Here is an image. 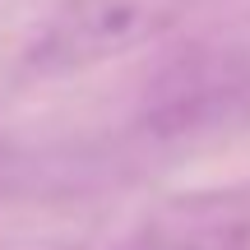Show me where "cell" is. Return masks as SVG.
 <instances>
[{
    "label": "cell",
    "mask_w": 250,
    "mask_h": 250,
    "mask_svg": "<svg viewBox=\"0 0 250 250\" xmlns=\"http://www.w3.org/2000/svg\"><path fill=\"white\" fill-rule=\"evenodd\" d=\"M241 130H250V28L181 46L134 98L144 144H208Z\"/></svg>",
    "instance_id": "6da1fadb"
},
{
    "label": "cell",
    "mask_w": 250,
    "mask_h": 250,
    "mask_svg": "<svg viewBox=\"0 0 250 250\" xmlns=\"http://www.w3.org/2000/svg\"><path fill=\"white\" fill-rule=\"evenodd\" d=\"M199 0H61L23 46L28 79H70L139 51L190 19Z\"/></svg>",
    "instance_id": "7a4b0ae2"
},
{
    "label": "cell",
    "mask_w": 250,
    "mask_h": 250,
    "mask_svg": "<svg viewBox=\"0 0 250 250\" xmlns=\"http://www.w3.org/2000/svg\"><path fill=\"white\" fill-rule=\"evenodd\" d=\"M125 250H250V186L171 195L139 218Z\"/></svg>",
    "instance_id": "3957f363"
},
{
    "label": "cell",
    "mask_w": 250,
    "mask_h": 250,
    "mask_svg": "<svg viewBox=\"0 0 250 250\" xmlns=\"http://www.w3.org/2000/svg\"><path fill=\"white\" fill-rule=\"evenodd\" d=\"M70 167H65L61 153H33V148H14V144H0V199L9 195H33L46 186H65Z\"/></svg>",
    "instance_id": "277c9868"
},
{
    "label": "cell",
    "mask_w": 250,
    "mask_h": 250,
    "mask_svg": "<svg viewBox=\"0 0 250 250\" xmlns=\"http://www.w3.org/2000/svg\"><path fill=\"white\" fill-rule=\"evenodd\" d=\"M0 250H70L61 241H0Z\"/></svg>",
    "instance_id": "5b68a950"
}]
</instances>
